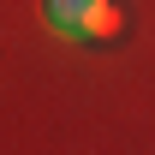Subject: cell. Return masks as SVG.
<instances>
[{
    "mask_svg": "<svg viewBox=\"0 0 155 155\" xmlns=\"http://www.w3.org/2000/svg\"><path fill=\"white\" fill-rule=\"evenodd\" d=\"M42 18L66 42H96V36H114L119 30L114 0H42Z\"/></svg>",
    "mask_w": 155,
    "mask_h": 155,
    "instance_id": "1",
    "label": "cell"
}]
</instances>
